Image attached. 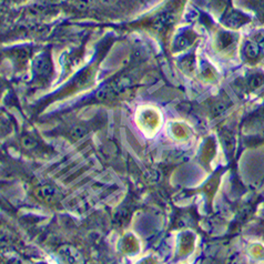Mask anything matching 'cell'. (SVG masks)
Returning a JSON list of instances; mask_svg holds the SVG:
<instances>
[{
  "label": "cell",
  "instance_id": "obj_1",
  "mask_svg": "<svg viewBox=\"0 0 264 264\" xmlns=\"http://www.w3.org/2000/svg\"><path fill=\"white\" fill-rule=\"evenodd\" d=\"M244 52H245V56L250 59H256L258 57H261L262 54H264V50L260 47V45L253 39V38L246 42V45L244 47Z\"/></svg>",
  "mask_w": 264,
  "mask_h": 264
},
{
  "label": "cell",
  "instance_id": "obj_2",
  "mask_svg": "<svg viewBox=\"0 0 264 264\" xmlns=\"http://www.w3.org/2000/svg\"><path fill=\"white\" fill-rule=\"evenodd\" d=\"M245 17L242 14L238 12L230 13L227 18H225V24L229 27H232V28H236V27H240L241 25H243L245 23Z\"/></svg>",
  "mask_w": 264,
  "mask_h": 264
},
{
  "label": "cell",
  "instance_id": "obj_4",
  "mask_svg": "<svg viewBox=\"0 0 264 264\" xmlns=\"http://www.w3.org/2000/svg\"><path fill=\"white\" fill-rule=\"evenodd\" d=\"M264 84V76L262 75H254L252 76L249 80V85L252 89H255Z\"/></svg>",
  "mask_w": 264,
  "mask_h": 264
},
{
  "label": "cell",
  "instance_id": "obj_3",
  "mask_svg": "<svg viewBox=\"0 0 264 264\" xmlns=\"http://www.w3.org/2000/svg\"><path fill=\"white\" fill-rule=\"evenodd\" d=\"M73 4L75 8L79 10H86L92 7L93 0H74Z\"/></svg>",
  "mask_w": 264,
  "mask_h": 264
}]
</instances>
